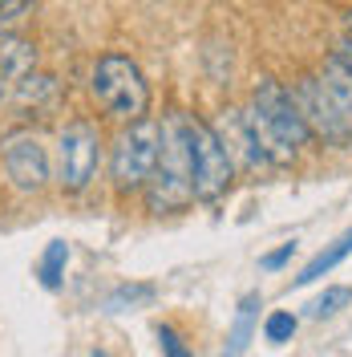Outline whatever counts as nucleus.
<instances>
[{"instance_id": "nucleus-5", "label": "nucleus", "mask_w": 352, "mask_h": 357, "mask_svg": "<svg viewBox=\"0 0 352 357\" xmlns=\"http://www.w3.org/2000/svg\"><path fill=\"white\" fill-rule=\"evenodd\" d=\"M158 146H162V126L150 118L126 122L122 134L113 138L110 151V178L118 191H142L146 178L158 167Z\"/></svg>"}, {"instance_id": "nucleus-16", "label": "nucleus", "mask_w": 352, "mask_h": 357, "mask_svg": "<svg viewBox=\"0 0 352 357\" xmlns=\"http://www.w3.org/2000/svg\"><path fill=\"white\" fill-rule=\"evenodd\" d=\"M296 325H300V321H296L291 312H271V317L264 321V337L271 341V345H284V341H291Z\"/></svg>"}, {"instance_id": "nucleus-8", "label": "nucleus", "mask_w": 352, "mask_h": 357, "mask_svg": "<svg viewBox=\"0 0 352 357\" xmlns=\"http://www.w3.org/2000/svg\"><path fill=\"white\" fill-rule=\"evenodd\" d=\"M0 158H4V175L8 183L24 191V195H41L53 178V158H49V146L33 130H13L4 134L0 142Z\"/></svg>"}, {"instance_id": "nucleus-19", "label": "nucleus", "mask_w": 352, "mask_h": 357, "mask_svg": "<svg viewBox=\"0 0 352 357\" xmlns=\"http://www.w3.org/2000/svg\"><path fill=\"white\" fill-rule=\"evenodd\" d=\"M150 296H154V289H150V284H138V289H118L110 296V301H106V309H122V305H138V301H150Z\"/></svg>"}, {"instance_id": "nucleus-12", "label": "nucleus", "mask_w": 352, "mask_h": 357, "mask_svg": "<svg viewBox=\"0 0 352 357\" xmlns=\"http://www.w3.org/2000/svg\"><path fill=\"white\" fill-rule=\"evenodd\" d=\"M255 321H259V296L251 292V296H243L239 312H235V325H231V333H227L223 357H243V349H247L251 337H255Z\"/></svg>"}, {"instance_id": "nucleus-1", "label": "nucleus", "mask_w": 352, "mask_h": 357, "mask_svg": "<svg viewBox=\"0 0 352 357\" xmlns=\"http://www.w3.org/2000/svg\"><path fill=\"white\" fill-rule=\"evenodd\" d=\"M243 118H247V126L255 134L267 167L296 162V155L312 142V130L304 122V114H300V106H296V98H291V89H284L271 77H264L251 89V102H247Z\"/></svg>"}, {"instance_id": "nucleus-15", "label": "nucleus", "mask_w": 352, "mask_h": 357, "mask_svg": "<svg viewBox=\"0 0 352 357\" xmlns=\"http://www.w3.org/2000/svg\"><path fill=\"white\" fill-rule=\"evenodd\" d=\"M349 301H352V289H344V284H340V289H324V296H316V301L308 305V317H312V321L336 317V312L344 309Z\"/></svg>"}, {"instance_id": "nucleus-14", "label": "nucleus", "mask_w": 352, "mask_h": 357, "mask_svg": "<svg viewBox=\"0 0 352 357\" xmlns=\"http://www.w3.org/2000/svg\"><path fill=\"white\" fill-rule=\"evenodd\" d=\"M53 93H57V77L37 73V69L24 73L21 82H17V102H24V106H29V102H33V106H37V102H49Z\"/></svg>"}, {"instance_id": "nucleus-18", "label": "nucleus", "mask_w": 352, "mask_h": 357, "mask_svg": "<svg viewBox=\"0 0 352 357\" xmlns=\"http://www.w3.org/2000/svg\"><path fill=\"white\" fill-rule=\"evenodd\" d=\"M33 4L37 0H0V29L8 33L13 24H21L29 13H33Z\"/></svg>"}, {"instance_id": "nucleus-10", "label": "nucleus", "mask_w": 352, "mask_h": 357, "mask_svg": "<svg viewBox=\"0 0 352 357\" xmlns=\"http://www.w3.org/2000/svg\"><path fill=\"white\" fill-rule=\"evenodd\" d=\"M37 69V45L21 37V33H0V77L8 82H21L24 73Z\"/></svg>"}, {"instance_id": "nucleus-11", "label": "nucleus", "mask_w": 352, "mask_h": 357, "mask_svg": "<svg viewBox=\"0 0 352 357\" xmlns=\"http://www.w3.org/2000/svg\"><path fill=\"white\" fill-rule=\"evenodd\" d=\"M349 252H352V227H349V231H344V236H340V240H336L332 248L316 252L308 264L300 268V276H296L291 284H296V289H308V284H316V280H320V276H328L332 268H336L340 260H344V256H349Z\"/></svg>"}, {"instance_id": "nucleus-6", "label": "nucleus", "mask_w": 352, "mask_h": 357, "mask_svg": "<svg viewBox=\"0 0 352 357\" xmlns=\"http://www.w3.org/2000/svg\"><path fill=\"white\" fill-rule=\"evenodd\" d=\"M191 178H195V199L215 203L235 183V162L223 146L219 130L202 118H191Z\"/></svg>"}, {"instance_id": "nucleus-9", "label": "nucleus", "mask_w": 352, "mask_h": 357, "mask_svg": "<svg viewBox=\"0 0 352 357\" xmlns=\"http://www.w3.org/2000/svg\"><path fill=\"white\" fill-rule=\"evenodd\" d=\"M223 138V146H227V155H231V162H243V167H267L264 151H259V142H255V134H251V126H247V118H243V110H231L223 114V122L215 126Z\"/></svg>"}, {"instance_id": "nucleus-20", "label": "nucleus", "mask_w": 352, "mask_h": 357, "mask_svg": "<svg viewBox=\"0 0 352 357\" xmlns=\"http://www.w3.org/2000/svg\"><path fill=\"white\" fill-rule=\"evenodd\" d=\"M291 252H296V240H287L284 248H275V252H267L264 260H259V268H267V272H271V268H284L287 260H291Z\"/></svg>"}, {"instance_id": "nucleus-23", "label": "nucleus", "mask_w": 352, "mask_h": 357, "mask_svg": "<svg viewBox=\"0 0 352 357\" xmlns=\"http://www.w3.org/2000/svg\"><path fill=\"white\" fill-rule=\"evenodd\" d=\"M0 98H4V86H0Z\"/></svg>"}, {"instance_id": "nucleus-21", "label": "nucleus", "mask_w": 352, "mask_h": 357, "mask_svg": "<svg viewBox=\"0 0 352 357\" xmlns=\"http://www.w3.org/2000/svg\"><path fill=\"white\" fill-rule=\"evenodd\" d=\"M332 57H336L344 69H352V37L349 33H344V41H336V53H332Z\"/></svg>"}, {"instance_id": "nucleus-7", "label": "nucleus", "mask_w": 352, "mask_h": 357, "mask_svg": "<svg viewBox=\"0 0 352 357\" xmlns=\"http://www.w3.org/2000/svg\"><path fill=\"white\" fill-rule=\"evenodd\" d=\"M102 162V134L93 122L77 118L57 134V183L65 195H81Z\"/></svg>"}, {"instance_id": "nucleus-13", "label": "nucleus", "mask_w": 352, "mask_h": 357, "mask_svg": "<svg viewBox=\"0 0 352 357\" xmlns=\"http://www.w3.org/2000/svg\"><path fill=\"white\" fill-rule=\"evenodd\" d=\"M65 264H69V248L61 240H53V244L45 248L41 256V268H37V276H41L45 289H61V276H65Z\"/></svg>"}, {"instance_id": "nucleus-4", "label": "nucleus", "mask_w": 352, "mask_h": 357, "mask_svg": "<svg viewBox=\"0 0 352 357\" xmlns=\"http://www.w3.org/2000/svg\"><path fill=\"white\" fill-rule=\"evenodd\" d=\"M89 93L102 110L118 118V122H138L150 110V86H146V73L138 69L134 57L122 53H106L93 61L89 73Z\"/></svg>"}, {"instance_id": "nucleus-3", "label": "nucleus", "mask_w": 352, "mask_h": 357, "mask_svg": "<svg viewBox=\"0 0 352 357\" xmlns=\"http://www.w3.org/2000/svg\"><path fill=\"white\" fill-rule=\"evenodd\" d=\"M146 203L154 215L182 211L195 203V178H191V114H170L162 122V146H158V167L146 178Z\"/></svg>"}, {"instance_id": "nucleus-2", "label": "nucleus", "mask_w": 352, "mask_h": 357, "mask_svg": "<svg viewBox=\"0 0 352 357\" xmlns=\"http://www.w3.org/2000/svg\"><path fill=\"white\" fill-rule=\"evenodd\" d=\"M291 98L304 114L312 138H320L328 146L352 142V69H344L336 57H328L316 73L300 77Z\"/></svg>"}, {"instance_id": "nucleus-17", "label": "nucleus", "mask_w": 352, "mask_h": 357, "mask_svg": "<svg viewBox=\"0 0 352 357\" xmlns=\"http://www.w3.org/2000/svg\"><path fill=\"white\" fill-rule=\"evenodd\" d=\"M158 349H162V357H195V349L182 341L175 325H158Z\"/></svg>"}, {"instance_id": "nucleus-22", "label": "nucleus", "mask_w": 352, "mask_h": 357, "mask_svg": "<svg viewBox=\"0 0 352 357\" xmlns=\"http://www.w3.org/2000/svg\"><path fill=\"white\" fill-rule=\"evenodd\" d=\"M344 33H349V37H352V8H349V13H344Z\"/></svg>"}]
</instances>
